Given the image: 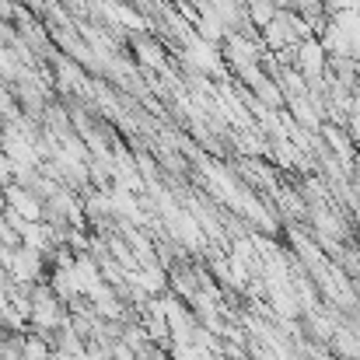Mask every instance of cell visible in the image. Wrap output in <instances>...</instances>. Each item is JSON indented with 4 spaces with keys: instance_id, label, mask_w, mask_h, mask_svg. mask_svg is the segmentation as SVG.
<instances>
[{
    "instance_id": "cell-2",
    "label": "cell",
    "mask_w": 360,
    "mask_h": 360,
    "mask_svg": "<svg viewBox=\"0 0 360 360\" xmlns=\"http://www.w3.org/2000/svg\"><path fill=\"white\" fill-rule=\"evenodd\" d=\"M4 207L7 210H14L25 224H42L46 221V207H42V200L35 196V193H28V189H21V186H4Z\"/></svg>"
},
{
    "instance_id": "cell-5",
    "label": "cell",
    "mask_w": 360,
    "mask_h": 360,
    "mask_svg": "<svg viewBox=\"0 0 360 360\" xmlns=\"http://www.w3.org/2000/svg\"><path fill=\"white\" fill-rule=\"evenodd\" d=\"M81 210H84V221L88 224H102V221H112V203H109V193H88V200H81Z\"/></svg>"
},
{
    "instance_id": "cell-3",
    "label": "cell",
    "mask_w": 360,
    "mask_h": 360,
    "mask_svg": "<svg viewBox=\"0 0 360 360\" xmlns=\"http://www.w3.org/2000/svg\"><path fill=\"white\" fill-rule=\"evenodd\" d=\"M326 49H322V42L319 39H304V42H297V56H294V70L311 84V81H319V77H326Z\"/></svg>"
},
{
    "instance_id": "cell-7",
    "label": "cell",
    "mask_w": 360,
    "mask_h": 360,
    "mask_svg": "<svg viewBox=\"0 0 360 360\" xmlns=\"http://www.w3.org/2000/svg\"><path fill=\"white\" fill-rule=\"evenodd\" d=\"M0 217H4V189H0Z\"/></svg>"
},
{
    "instance_id": "cell-6",
    "label": "cell",
    "mask_w": 360,
    "mask_h": 360,
    "mask_svg": "<svg viewBox=\"0 0 360 360\" xmlns=\"http://www.w3.org/2000/svg\"><path fill=\"white\" fill-rule=\"evenodd\" d=\"M21 360H53V340L46 336H21Z\"/></svg>"
},
{
    "instance_id": "cell-4",
    "label": "cell",
    "mask_w": 360,
    "mask_h": 360,
    "mask_svg": "<svg viewBox=\"0 0 360 360\" xmlns=\"http://www.w3.org/2000/svg\"><path fill=\"white\" fill-rule=\"evenodd\" d=\"M129 49H133L136 63H143V67H161V63H165V49H161V42L150 39L147 32H133V35H129Z\"/></svg>"
},
{
    "instance_id": "cell-1",
    "label": "cell",
    "mask_w": 360,
    "mask_h": 360,
    "mask_svg": "<svg viewBox=\"0 0 360 360\" xmlns=\"http://www.w3.org/2000/svg\"><path fill=\"white\" fill-rule=\"evenodd\" d=\"M0 269L7 273L11 283H42L46 280V259L39 252H28V248H7L0 255Z\"/></svg>"
}]
</instances>
